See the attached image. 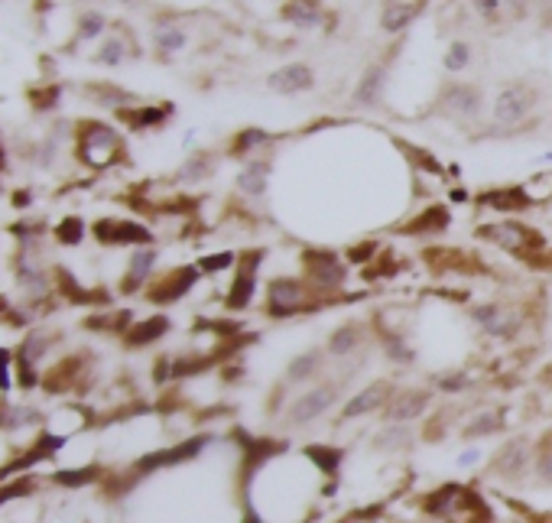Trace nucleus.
I'll list each match as a JSON object with an SVG mask.
<instances>
[{"label": "nucleus", "mask_w": 552, "mask_h": 523, "mask_svg": "<svg viewBox=\"0 0 552 523\" xmlns=\"http://www.w3.org/2000/svg\"><path fill=\"white\" fill-rule=\"evenodd\" d=\"M393 62H397V56H393V49L384 52V56H377L364 65V69L358 72V78H354L351 85V108L358 111H380L384 108V101L390 95V78H393Z\"/></svg>", "instance_id": "ddd939ff"}, {"label": "nucleus", "mask_w": 552, "mask_h": 523, "mask_svg": "<svg viewBox=\"0 0 552 523\" xmlns=\"http://www.w3.org/2000/svg\"><path fill=\"white\" fill-rule=\"evenodd\" d=\"M377 348H380V355H384V361L390 364V368H413L416 358H419L413 342L406 338V332H384V335H377Z\"/></svg>", "instance_id": "58836bf2"}, {"label": "nucleus", "mask_w": 552, "mask_h": 523, "mask_svg": "<svg viewBox=\"0 0 552 523\" xmlns=\"http://www.w3.org/2000/svg\"><path fill=\"white\" fill-rule=\"evenodd\" d=\"M471 205L484 215L494 218H520L527 212H536L540 202L530 192L527 182H504V186H484L471 195Z\"/></svg>", "instance_id": "f8f14e48"}, {"label": "nucleus", "mask_w": 552, "mask_h": 523, "mask_svg": "<svg viewBox=\"0 0 552 523\" xmlns=\"http://www.w3.org/2000/svg\"><path fill=\"white\" fill-rule=\"evenodd\" d=\"M280 140H283V134H276V130H267V127H260V124H247V127H238L225 140L221 153H225V160H234V163L241 166L244 160H254V156L273 150Z\"/></svg>", "instance_id": "cd10ccee"}, {"label": "nucleus", "mask_w": 552, "mask_h": 523, "mask_svg": "<svg viewBox=\"0 0 552 523\" xmlns=\"http://www.w3.org/2000/svg\"><path fill=\"white\" fill-rule=\"evenodd\" d=\"M212 442H215L212 433H199V436H189L186 442H176V446H166V449H156L150 455H143V459L130 468V481H140L147 475L166 472V468H176V465H186L192 459H199V455L212 446Z\"/></svg>", "instance_id": "6ab92c4d"}, {"label": "nucleus", "mask_w": 552, "mask_h": 523, "mask_svg": "<svg viewBox=\"0 0 552 523\" xmlns=\"http://www.w3.org/2000/svg\"><path fill=\"white\" fill-rule=\"evenodd\" d=\"M199 270L205 273V277H221V273H231L234 267H238V251L234 247H225V251H215V254H202L199 260Z\"/></svg>", "instance_id": "49530a36"}, {"label": "nucleus", "mask_w": 552, "mask_h": 523, "mask_svg": "<svg viewBox=\"0 0 552 523\" xmlns=\"http://www.w3.org/2000/svg\"><path fill=\"white\" fill-rule=\"evenodd\" d=\"M98 478V468H72V472H62L56 475L59 485H69V488H82V485H91V481Z\"/></svg>", "instance_id": "3c124183"}, {"label": "nucleus", "mask_w": 552, "mask_h": 523, "mask_svg": "<svg viewBox=\"0 0 552 523\" xmlns=\"http://www.w3.org/2000/svg\"><path fill=\"white\" fill-rule=\"evenodd\" d=\"M332 309L312 293V286L299 277V273H276L264 283V312L267 322H289V319H299V316H315V312H325Z\"/></svg>", "instance_id": "423d86ee"}, {"label": "nucleus", "mask_w": 552, "mask_h": 523, "mask_svg": "<svg viewBox=\"0 0 552 523\" xmlns=\"http://www.w3.org/2000/svg\"><path fill=\"white\" fill-rule=\"evenodd\" d=\"M345 449L332 446V442H309L302 446V459H306L322 478H341V465H345Z\"/></svg>", "instance_id": "c9c22d12"}, {"label": "nucleus", "mask_w": 552, "mask_h": 523, "mask_svg": "<svg viewBox=\"0 0 552 523\" xmlns=\"http://www.w3.org/2000/svg\"><path fill=\"white\" fill-rule=\"evenodd\" d=\"M533 485L552 491V429L536 439V462H533Z\"/></svg>", "instance_id": "37998d69"}, {"label": "nucleus", "mask_w": 552, "mask_h": 523, "mask_svg": "<svg viewBox=\"0 0 552 523\" xmlns=\"http://www.w3.org/2000/svg\"><path fill=\"white\" fill-rule=\"evenodd\" d=\"M419 260L423 267L432 273V277H488L491 267L484 264V257H478L475 251H465V247L455 244H426L419 251Z\"/></svg>", "instance_id": "2eb2a0df"}, {"label": "nucleus", "mask_w": 552, "mask_h": 523, "mask_svg": "<svg viewBox=\"0 0 552 523\" xmlns=\"http://www.w3.org/2000/svg\"><path fill=\"white\" fill-rule=\"evenodd\" d=\"M471 195H475V192L465 189L462 182H452V186H445V202H449L452 208L455 205H471Z\"/></svg>", "instance_id": "603ef678"}, {"label": "nucleus", "mask_w": 552, "mask_h": 523, "mask_svg": "<svg viewBox=\"0 0 552 523\" xmlns=\"http://www.w3.org/2000/svg\"><path fill=\"white\" fill-rule=\"evenodd\" d=\"M400 523H432V520H426V517H419V520H400Z\"/></svg>", "instance_id": "4d7b16f0"}, {"label": "nucleus", "mask_w": 552, "mask_h": 523, "mask_svg": "<svg viewBox=\"0 0 552 523\" xmlns=\"http://www.w3.org/2000/svg\"><path fill=\"white\" fill-rule=\"evenodd\" d=\"M397 387L400 384L393 381V377H374V381L361 384L358 390H354V394H348L345 400H341V407L335 413V423L332 426L341 429V426L361 423V420H367V416H380Z\"/></svg>", "instance_id": "4468645a"}, {"label": "nucleus", "mask_w": 552, "mask_h": 523, "mask_svg": "<svg viewBox=\"0 0 552 523\" xmlns=\"http://www.w3.org/2000/svg\"><path fill=\"white\" fill-rule=\"evenodd\" d=\"M419 442V429L406 423H380V429L371 436V452L387 455V459H400L410 455Z\"/></svg>", "instance_id": "7c9ffc66"}, {"label": "nucleus", "mask_w": 552, "mask_h": 523, "mask_svg": "<svg viewBox=\"0 0 552 523\" xmlns=\"http://www.w3.org/2000/svg\"><path fill=\"white\" fill-rule=\"evenodd\" d=\"M504 433H507V410L501 407H481L475 413H468L462 426H458L462 442H488Z\"/></svg>", "instance_id": "2f4dec72"}, {"label": "nucleus", "mask_w": 552, "mask_h": 523, "mask_svg": "<svg viewBox=\"0 0 552 523\" xmlns=\"http://www.w3.org/2000/svg\"><path fill=\"white\" fill-rule=\"evenodd\" d=\"M380 251H384V241H380V238H361V241H354L348 247H341V254H345L351 270H364Z\"/></svg>", "instance_id": "a18cd8bd"}, {"label": "nucleus", "mask_w": 552, "mask_h": 523, "mask_svg": "<svg viewBox=\"0 0 552 523\" xmlns=\"http://www.w3.org/2000/svg\"><path fill=\"white\" fill-rule=\"evenodd\" d=\"M341 394H345V387L328 374L325 381L312 384L306 390H296L286 407L280 410V416H276V426H280L283 433H302V429L325 420L328 413H335L341 407Z\"/></svg>", "instance_id": "0eeeda50"}, {"label": "nucleus", "mask_w": 552, "mask_h": 523, "mask_svg": "<svg viewBox=\"0 0 552 523\" xmlns=\"http://www.w3.org/2000/svg\"><path fill=\"white\" fill-rule=\"evenodd\" d=\"M108 17H104V10L98 7H88L82 10V17L75 20V39L78 43H95V39H104L108 36Z\"/></svg>", "instance_id": "79ce46f5"}, {"label": "nucleus", "mask_w": 552, "mask_h": 523, "mask_svg": "<svg viewBox=\"0 0 552 523\" xmlns=\"http://www.w3.org/2000/svg\"><path fill=\"white\" fill-rule=\"evenodd\" d=\"M429 384L439 397H465L468 390L475 387V374L468 368H445L439 374H432Z\"/></svg>", "instance_id": "ea45409f"}, {"label": "nucleus", "mask_w": 552, "mask_h": 523, "mask_svg": "<svg viewBox=\"0 0 552 523\" xmlns=\"http://www.w3.org/2000/svg\"><path fill=\"white\" fill-rule=\"evenodd\" d=\"M273 173H276V147L254 156V160H244L238 166V173H234V195L244 202H260L267 199L270 192V182H273Z\"/></svg>", "instance_id": "5701e85b"}, {"label": "nucleus", "mask_w": 552, "mask_h": 523, "mask_svg": "<svg viewBox=\"0 0 552 523\" xmlns=\"http://www.w3.org/2000/svg\"><path fill=\"white\" fill-rule=\"evenodd\" d=\"M117 124H124L130 134H156L176 121V104L173 101H137L130 108H121L114 114Z\"/></svg>", "instance_id": "bb28decb"}, {"label": "nucleus", "mask_w": 552, "mask_h": 523, "mask_svg": "<svg viewBox=\"0 0 552 523\" xmlns=\"http://www.w3.org/2000/svg\"><path fill=\"white\" fill-rule=\"evenodd\" d=\"M374 348H377V335L371 319H341L325 338V355L332 358V364L374 355Z\"/></svg>", "instance_id": "dca6fc26"}, {"label": "nucleus", "mask_w": 552, "mask_h": 523, "mask_svg": "<svg viewBox=\"0 0 552 523\" xmlns=\"http://www.w3.org/2000/svg\"><path fill=\"white\" fill-rule=\"evenodd\" d=\"M390 143L400 150V156H403L406 163H410V169H413L416 176L439 179V182H445V186H449V163H442L429 147H419V143L406 140V137H390Z\"/></svg>", "instance_id": "473e14b6"}, {"label": "nucleus", "mask_w": 552, "mask_h": 523, "mask_svg": "<svg viewBox=\"0 0 552 523\" xmlns=\"http://www.w3.org/2000/svg\"><path fill=\"white\" fill-rule=\"evenodd\" d=\"M533 462H536V439L510 436L488 455L484 472L501 488H527L533 485Z\"/></svg>", "instance_id": "9d476101"}, {"label": "nucleus", "mask_w": 552, "mask_h": 523, "mask_svg": "<svg viewBox=\"0 0 552 523\" xmlns=\"http://www.w3.org/2000/svg\"><path fill=\"white\" fill-rule=\"evenodd\" d=\"M504 7H507L510 23H523V20H533L536 17V7H540V0H504Z\"/></svg>", "instance_id": "09e8293b"}, {"label": "nucleus", "mask_w": 552, "mask_h": 523, "mask_svg": "<svg viewBox=\"0 0 552 523\" xmlns=\"http://www.w3.org/2000/svg\"><path fill=\"white\" fill-rule=\"evenodd\" d=\"M439 394L432 390V384H406L393 390L390 403L380 413V423H406V426H419L426 416L436 410Z\"/></svg>", "instance_id": "a211bd4d"}, {"label": "nucleus", "mask_w": 552, "mask_h": 523, "mask_svg": "<svg viewBox=\"0 0 552 523\" xmlns=\"http://www.w3.org/2000/svg\"><path fill=\"white\" fill-rule=\"evenodd\" d=\"M475 59H478L475 43H471V39H465V36H455V39H449V43H445L439 65H442V72L449 75V78H465V72H471Z\"/></svg>", "instance_id": "e433bc0d"}, {"label": "nucleus", "mask_w": 552, "mask_h": 523, "mask_svg": "<svg viewBox=\"0 0 552 523\" xmlns=\"http://www.w3.org/2000/svg\"><path fill=\"white\" fill-rule=\"evenodd\" d=\"M241 523H270L264 514L257 511V504H244V514H241Z\"/></svg>", "instance_id": "5fc2aeb1"}, {"label": "nucleus", "mask_w": 552, "mask_h": 523, "mask_svg": "<svg viewBox=\"0 0 552 523\" xmlns=\"http://www.w3.org/2000/svg\"><path fill=\"white\" fill-rule=\"evenodd\" d=\"M91 234H95V241L104 247H130V251H137V247L156 244V231L150 225H143L137 218H121V215L98 218L95 225H91Z\"/></svg>", "instance_id": "412c9836"}, {"label": "nucleus", "mask_w": 552, "mask_h": 523, "mask_svg": "<svg viewBox=\"0 0 552 523\" xmlns=\"http://www.w3.org/2000/svg\"><path fill=\"white\" fill-rule=\"evenodd\" d=\"M403 270H410V260L400 257L397 251H393V247L384 244V251H380L371 264L361 270V280L364 283H390L393 277H400Z\"/></svg>", "instance_id": "4c0bfd02"}, {"label": "nucleus", "mask_w": 552, "mask_h": 523, "mask_svg": "<svg viewBox=\"0 0 552 523\" xmlns=\"http://www.w3.org/2000/svg\"><path fill=\"white\" fill-rule=\"evenodd\" d=\"M481 462H488V455H484V449L478 446V442H465V449L455 455V468H462V472L478 468Z\"/></svg>", "instance_id": "8fccbe9b"}, {"label": "nucleus", "mask_w": 552, "mask_h": 523, "mask_svg": "<svg viewBox=\"0 0 552 523\" xmlns=\"http://www.w3.org/2000/svg\"><path fill=\"white\" fill-rule=\"evenodd\" d=\"M75 160H82L91 169H111L127 160L124 134L108 121H78L75 124Z\"/></svg>", "instance_id": "1a4fd4ad"}, {"label": "nucleus", "mask_w": 552, "mask_h": 523, "mask_svg": "<svg viewBox=\"0 0 552 523\" xmlns=\"http://www.w3.org/2000/svg\"><path fill=\"white\" fill-rule=\"evenodd\" d=\"M319 85V69L306 59H289L280 62L276 69H270L264 75V88L276 98H299V95H309Z\"/></svg>", "instance_id": "4be33fe9"}, {"label": "nucleus", "mask_w": 552, "mask_h": 523, "mask_svg": "<svg viewBox=\"0 0 552 523\" xmlns=\"http://www.w3.org/2000/svg\"><path fill=\"white\" fill-rule=\"evenodd\" d=\"M267 264V247L251 244V247H238V267L231 270V283L225 286V296H221V306L231 316H241L247 312L260 296V270Z\"/></svg>", "instance_id": "9b49d317"}, {"label": "nucleus", "mask_w": 552, "mask_h": 523, "mask_svg": "<svg viewBox=\"0 0 552 523\" xmlns=\"http://www.w3.org/2000/svg\"><path fill=\"white\" fill-rule=\"evenodd\" d=\"M299 277L312 286V293L325 299L328 306H338L341 299H348V283H351V264L345 254L325 244H306L299 251Z\"/></svg>", "instance_id": "20e7f679"}, {"label": "nucleus", "mask_w": 552, "mask_h": 523, "mask_svg": "<svg viewBox=\"0 0 552 523\" xmlns=\"http://www.w3.org/2000/svg\"><path fill=\"white\" fill-rule=\"evenodd\" d=\"M328 371H332V358L325 355V345H309V348L296 351V355L286 361L280 381L289 390H306L312 384L325 381Z\"/></svg>", "instance_id": "b1692460"}, {"label": "nucleus", "mask_w": 552, "mask_h": 523, "mask_svg": "<svg viewBox=\"0 0 552 523\" xmlns=\"http://www.w3.org/2000/svg\"><path fill=\"white\" fill-rule=\"evenodd\" d=\"M400 4H413V7H426V10H429L432 0H400Z\"/></svg>", "instance_id": "6e6d98bb"}, {"label": "nucleus", "mask_w": 552, "mask_h": 523, "mask_svg": "<svg viewBox=\"0 0 552 523\" xmlns=\"http://www.w3.org/2000/svg\"><path fill=\"white\" fill-rule=\"evenodd\" d=\"M426 7H413V4H400V0H380V13H377V26L380 33L390 39H403L410 33V26L423 17Z\"/></svg>", "instance_id": "72a5a7b5"}, {"label": "nucleus", "mask_w": 552, "mask_h": 523, "mask_svg": "<svg viewBox=\"0 0 552 523\" xmlns=\"http://www.w3.org/2000/svg\"><path fill=\"white\" fill-rule=\"evenodd\" d=\"M432 114L445 117L449 124L458 127H471L481 124V117L488 114L491 101L488 91H484L481 82H468V78H449L436 88V98H432Z\"/></svg>", "instance_id": "6e6552de"}, {"label": "nucleus", "mask_w": 552, "mask_h": 523, "mask_svg": "<svg viewBox=\"0 0 552 523\" xmlns=\"http://www.w3.org/2000/svg\"><path fill=\"white\" fill-rule=\"evenodd\" d=\"M540 108H543V88L533 78H507L491 98L488 108L491 130H501V137H514L520 130H530L540 124Z\"/></svg>", "instance_id": "f257e3e1"}, {"label": "nucleus", "mask_w": 552, "mask_h": 523, "mask_svg": "<svg viewBox=\"0 0 552 523\" xmlns=\"http://www.w3.org/2000/svg\"><path fill=\"white\" fill-rule=\"evenodd\" d=\"M465 316L475 325V332L494 345H517L530 322L527 306L507 296H491V299H478V303H468Z\"/></svg>", "instance_id": "39448f33"}, {"label": "nucleus", "mask_w": 552, "mask_h": 523, "mask_svg": "<svg viewBox=\"0 0 552 523\" xmlns=\"http://www.w3.org/2000/svg\"><path fill=\"white\" fill-rule=\"evenodd\" d=\"M202 280H205V273L199 270V264H176L163 273H156L153 283L147 286V293H143V299L156 309H169V306L182 303L189 293L199 290Z\"/></svg>", "instance_id": "f3484780"}, {"label": "nucleus", "mask_w": 552, "mask_h": 523, "mask_svg": "<svg viewBox=\"0 0 552 523\" xmlns=\"http://www.w3.org/2000/svg\"><path fill=\"white\" fill-rule=\"evenodd\" d=\"M475 238L481 244H491L497 247L501 254L520 260L523 267H536L540 257L552 247L549 234L543 228L530 225L527 218H491V221H481L475 225Z\"/></svg>", "instance_id": "7ed1b4c3"}, {"label": "nucleus", "mask_w": 552, "mask_h": 523, "mask_svg": "<svg viewBox=\"0 0 552 523\" xmlns=\"http://www.w3.org/2000/svg\"><path fill=\"white\" fill-rule=\"evenodd\" d=\"M465 4H468V10L475 13V17H478L484 26H491V30H501V26L510 23L504 0H465Z\"/></svg>", "instance_id": "c03bdc74"}, {"label": "nucleus", "mask_w": 552, "mask_h": 523, "mask_svg": "<svg viewBox=\"0 0 552 523\" xmlns=\"http://www.w3.org/2000/svg\"><path fill=\"white\" fill-rule=\"evenodd\" d=\"M85 234H88V225H85V221L78 218V215L62 218V221H59V228H56L59 244H69V247L82 244V241H85Z\"/></svg>", "instance_id": "de8ad7c7"}, {"label": "nucleus", "mask_w": 552, "mask_h": 523, "mask_svg": "<svg viewBox=\"0 0 552 523\" xmlns=\"http://www.w3.org/2000/svg\"><path fill=\"white\" fill-rule=\"evenodd\" d=\"M455 416L458 410L455 407H436L423 423H419V439H426V442H442L445 436H452V429H455Z\"/></svg>", "instance_id": "a19ab883"}, {"label": "nucleus", "mask_w": 552, "mask_h": 523, "mask_svg": "<svg viewBox=\"0 0 552 523\" xmlns=\"http://www.w3.org/2000/svg\"><path fill=\"white\" fill-rule=\"evenodd\" d=\"M452 228V205L449 202H429L410 218H403L400 225H393L390 231L400 234V238H416V241H432L442 238L445 231Z\"/></svg>", "instance_id": "393cba45"}, {"label": "nucleus", "mask_w": 552, "mask_h": 523, "mask_svg": "<svg viewBox=\"0 0 552 523\" xmlns=\"http://www.w3.org/2000/svg\"><path fill=\"white\" fill-rule=\"evenodd\" d=\"M419 514L432 523H494L491 504L475 485L445 481L419 498Z\"/></svg>", "instance_id": "f03ea898"}, {"label": "nucleus", "mask_w": 552, "mask_h": 523, "mask_svg": "<svg viewBox=\"0 0 552 523\" xmlns=\"http://www.w3.org/2000/svg\"><path fill=\"white\" fill-rule=\"evenodd\" d=\"M192 46V30L189 23L176 17V13H166V17H160L153 23L150 30V52L156 62H176V56H182Z\"/></svg>", "instance_id": "a878e982"}, {"label": "nucleus", "mask_w": 552, "mask_h": 523, "mask_svg": "<svg viewBox=\"0 0 552 523\" xmlns=\"http://www.w3.org/2000/svg\"><path fill=\"white\" fill-rule=\"evenodd\" d=\"M276 20L293 26L299 33H315V30L335 33L338 10L328 7L325 0H280L276 4Z\"/></svg>", "instance_id": "aec40b11"}, {"label": "nucleus", "mask_w": 552, "mask_h": 523, "mask_svg": "<svg viewBox=\"0 0 552 523\" xmlns=\"http://www.w3.org/2000/svg\"><path fill=\"white\" fill-rule=\"evenodd\" d=\"M536 26L546 33V36H552V0H540V7H536Z\"/></svg>", "instance_id": "864d4df0"}, {"label": "nucleus", "mask_w": 552, "mask_h": 523, "mask_svg": "<svg viewBox=\"0 0 552 523\" xmlns=\"http://www.w3.org/2000/svg\"><path fill=\"white\" fill-rule=\"evenodd\" d=\"M156 267H160V247H137L130 251L127 257V267H124V277H121V296H137V293H147V286L156 277Z\"/></svg>", "instance_id": "c85d7f7f"}, {"label": "nucleus", "mask_w": 552, "mask_h": 523, "mask_svg": "<svg viewBox=\"0 0 552 523\" xmlns=\"http://www.w3.org/2000/svg\"><path fill=\"white\" fill-rule=\"evenodd\" d=\"M173 332V319L163 316V312H156V316H147V319H137L134 325L127 329L124 335V345L127 348H150L156 342H163V338Z\"/></svg>", "instance_id": "f704fd0d"}, {"label": "nucleus", "mask_w": 552, "mask_h": 523, "mask_svg": "<svg viewBox=\"0 0 552 523\" xmlns=\"http://www.w3.org/2000/svg\"><path fill=\"white\" fill-rule=\"evenodd\" d=\"M221 160H225V153H218V150H208V147L192 150L186 160L176 166L173 182L176 186H205V182L215 179Z\"/></svg>", "instance_id": "c756f323"}]
</instances>
